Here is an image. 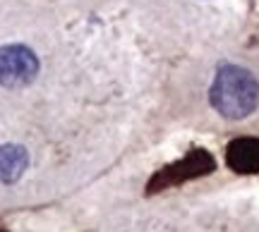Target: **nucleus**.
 I'll list each match as a JSON object with an SVG mask.
<instances>
[{
	"label": "nucleus",
	"instance_id": "obj_2",
	"mask_svg": "<svg viewBox=\"0 0 259 232\" xmlns=\"http://www.w3.org/2000/svg\"><path fill=\"white\" fill-rule=\"evenodd\" d=\"M41 63L36 53L24 43H8L0 46V86L5 89H22L36 79Z\"/></svg>",
	"mask_w": 259,
	"mask_h": 232
},
{
	"label": "nucleus",
	"instance_id": "obj_1",
	"mask_svg": "<svg viewBox=\"0 0 259 232\" xmlns=\"http://www.w3.org/2000/svg\"><path fill=\"white\" fill-rule=\"evenodd\" d=\"M209 101L219 115L228 120H242L257 110L259 82L250 70L238 65H223L213 77Z\"/></svg>",
	"mask_w": 259,
	"mask_h": 232
},
{
	"label": "nucleus",
	"instance_id": "obj_3",
	"mask_svg": "<svg viewBox=\"0 0 259 232\" xmlns=\"http://www.w3.org/2000/svg\"><path fill=\"white\" fill-rule=\"evenodd\" d=\"M29 167V151L22 144H0V182L17 185Z\"/></svg>",
	"mask_w": 259,
	"mask_h": 232
},
{
	"label": "nucleus",
	"instance_id": "obj_4",
	"mask_svg": "<svg viewBox=\"0 0 259 232\" xmlns=\"http://www.w3.org/2000/svg\"><path fill=\"white\" fill-rule=\"evenodd\" d=\"M228 165L235 172H259V141L238 139L228 146Z\"/></svg>",
	"mask_w": 259,
	"mask_h": 232
}]
</instances>
